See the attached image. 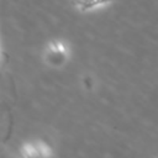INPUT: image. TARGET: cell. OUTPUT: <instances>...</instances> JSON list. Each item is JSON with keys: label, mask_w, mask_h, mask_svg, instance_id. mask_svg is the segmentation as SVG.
<instances>
[]
</instances>
